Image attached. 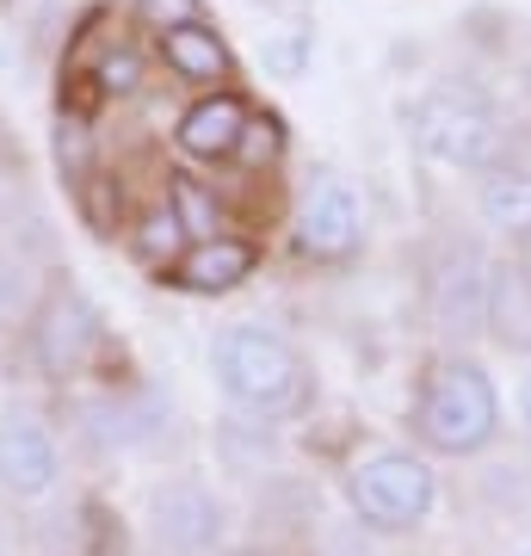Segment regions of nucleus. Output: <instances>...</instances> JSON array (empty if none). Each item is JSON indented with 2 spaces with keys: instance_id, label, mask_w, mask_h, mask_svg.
Instances as JSON below:
<instances>
[{
  "instance_id": "obj_12",
  "label": "nucleus",
  "mask_w": 531,
  "mask_h": 556,
  "mask_svg": "<svg viewBox=\"0 0 531 556\" xmlns=\"http://www.w3.org/2000/svg\"><path fill=\"white\" fill-rule=\"evenodd\" d=\"M155 50L179 80H192V87H204V93H211V87H236V50H229V38H223L211 20L161 31Z\"/></svg>"
},
{
  "instance_id": "obj_14",
  "label": "nucleus",
  "mask_w": 531,
  "mask_h": 556,
  "mask_svg": "<svg viewBox=\"0 0 531 556\" xmlns=\"http://www.w3.org/2000/svg\"><path fill=\"white\" fill-rule=\"evenodd\" d=\"M167 211L179 217V229L192 241H217V236H236L229 229V217H223V204H217V192L204 186V179H192L186 167H174L167 174Z\"/></svg>"
},
{
  "instance_id": "obj_20",
  "label": "nucleus",
  "mask_w": 531,
  "mask_h": 556,
  "mask_svg": "<svg viewBox=\"0 0 531 556\" xmlns=\"http://www.w3.org/2000/svg\"><path fill=\"white\" fill-rule=\"evenodd\" d=\"M513 427L531 439V365L519 371V383H513Z\"/></svg>"
},
{
  "instance_id": "obj_9",
  "label": "nucleus",
  "mask_w": 531,
  "mask_h": 556,
  "mask_svg": "<svg viewBox=\"0 0 531 556\" xmlns=\"http://www.w3.org/2000/svg\"><path fill=\"white\" fill-rule=\"evenodd\" d=\"M62 482V452L56 433L38 415H0V495L7 501H43Z\"/></svg>"
},
{
  "instance_id": "obj_4",
  "label": "nucleus",
  "mask_w": 531,
  "mask_h": 556,
  "mask_svg": "<svg viewBox=\"0 0 531 556\" xmlns=\"http://www.w3.org/2000/svg\"><path fill=\"white\" fill-rule=\"evenodd\" d=\"M346 507L365 532H420L439 507V477L420 452H365L346 470Z\"/></svg>"
},
{
  "instance_id": "obj_5",
  "label": "nucleus",
  "mask_w": 531,
  "mask_h": 556,
  "mask_svg": "<svg viewBox=\"0 0 531 556\" xmlns=\"http://www.w3.org/2000/svg\"><path fill=\"white\" fill-rule=\"evenodd\" d=\"M99 340H105V321H99L93 298L80 291V285H68V278H56L50 291H43L38 316H31V358H38L43 378H80L87 365H93Z\"/></svg>"
},
{
  "instance_id": "obj_19",
  "label": "nucleus",
  "mask_w": 531,
  "mask_h": 556,
  "mask_svg": "<svg viewBox=\"0 0 531 556\" xmlns=\"http://www.w3.org/2000/svg\"><path fill=\"white\" fill-rule=\"evenodd\" d=\"M285 155V118L278 112H254V124H248V137H241V155L236 161H254V167H266V161Z\"/></svg>"
},
{
  "instance_id": "obj_6",
  "label": "nucleus",
  "mask_w": 531,
  "mask_h": 556,
  "mask_svg": "<svg viewBox=\"0 0 531 556\" xmlns=\"http://www.w3.org/2000/svg\"><path fill=\"white\" fill-rule=\"evenodd\" d=\"M494 266L476 241H439L427 260V309L445 334H482L494 309Z\"/></svg>"
},
{
  "instance_id": "obj_17",
  "label": "nucleus",
  "mask_w": 531,
  "mask_h": 556,
  "mask_svg": "<svg viewBox=\"0 0 531 556\" xmlns=\"http://www.w3.org/2000/svg\"><path fill=\"white\" fill-rule=\"evenodd\" d=\"M56 167L68 186L93 179V137H87V118H62L56 124Z\"/></svg>"
},
{
  "instance_id": "obj_21",
  "label": "nucleus",
  "mask_w": 531,
  "mask_h": 556,
  "mask_svg": "<svg viewBox=\"0 0 531 556\" xmlns=\"http://www.w3.org/2000/svg\"><path fill=\"white\" fill-rule=\"evenodd\" d=\"M519 273H526V285H531V241H526V260H519Z\"/></svg>"
},
{
  "instance_id": "obj_16",
  "label": "nucleus",
  "mask_w": 531,
  "mask_h": 556,
  "mask_svg": "<svg viewBox=\"0 0 531 556\" xmlns=\"http://www.w3.org/2000/svg\"><path fill=\"white\" fill-rule=\"evenodd\" d=\"M87 80H93V100H137L142 87H149V56H142L137 43H112L87 68Z\"/></svg>"
},
{
  "instance_id": "obj_22",
  "label": "nucleus",
  "mask_w": 531,
  "mask_h": 556,
  "mask_svg": "<svg viewBox=\"0 0 531 556\" xmlns=\"http://www.w3.org/2000/svg\"><path fill=\"white\" fill-rule=\"evenodd\" d=\"M285 7H309V0H285Z\"/></svg>"
},
{
  "instance_id": "obj_10",
  "label": "nucleus",
  "mask_w": 531,
  "mask_h": 556,
  "mask_svg": "<svg viewBox=\"0 0 531 556\" xmlns=\"http://www.w3.org/2000/svg\"><path fill=\"white\" fill-rule=\"evenodd\" d=\"M248 124H254V105L241 100L236 87H211V93H198L174 124V142L186 161H204V167H223V161L241 155V137H248Z\"/></svg>"
},
{
  "instance_id": "obj_2",
  "label": "nucleus",
  "mask_w": 531,
  "mask_h": 556,
  "mask_svg": "<svg viewBox=\"0 0 531 556\" xmlns=\"http://www.w3.org/2000/svg\"><path fill=\"white\" fill-rule=\"evenodd\" d=\"M507 427L489 365L470 353H433L414 383V439L433 457H482Z\"/></svg>"
},
{
  "instance_id": "obj_15",
  "label": "nucleus",
  "mask_w": 531,
  "mask_h": 556,
  "mask_svg": "<svg viewBox=\"0 0 531 556\" xmlns=\"http://www.w3.org/2000/svg\"><path fill=\"white\" fill-rule=\"evenodd\" d=\"M186 248H192V236L179 229V217L167 211V199L149 204V211H142V217L130 223V254H137L142 266H155L161 278L174 273V260L186 254Z\"/></svg>"
},
{
  "instance_id": "obj_13",
  "label": "nucleus",
  "mask_w": 531,
  "mask_h": 556,
  "mask_svg": "<svg viewBox=\"0 0 531 556\" xmlns=\"http://www.w3.org/2000/svg\"><path fill=\"white\" fill-rule=\"evenodd\" d=\"M476 217L489 223L494 236L531 241V167L507 161V167L476 179Z\"/></svg>"
},
{
  "instance_id": "obj_3",
  "label": "nucleus",
  "mask_w": 531,
  "mask_h": 556,
  "mask_svg": "<svg viewBox=\"0 0 531 556\" xmlns=\"http://www.w3.org/2000/svg\"><path fill=\"white\" fill-rule=\"evenodd\" d=\"M408 142L452 174H494L513 161V118L476 80H433L408 105Z\"/></svg>"
},
{
  "instance_id": "obj_8",
  "label": "nucleus",
  "mask_w": 531,
  "mask_h": 556,
  "mask_svg": "<svg viewBox=\"0 0 531 556\" xmlns=\"http://www.w3.org/2000/svg\"><path fill=\"white\" fill-rule=\"evenodd\" d=\"M149 532L167 556H217L223 532H229V507L211 482L198 477H174L155 482L149 495Z\"/></svg>"
},
{
  "instance_id": "obj_7",
  "label": "nucleus",
  "mask_w": 531,
  "mask_h": 556,
  "mask_svg": "<svg viewBox=\"0 0 531 556\" xmlns=\"http://www.w3.org/2000/svg\"><path fill=\"white\" fill-rule=\"evenodd\" d=\"M291 248L303 260H321V266H340L365 248V204L340 174H321L303 186V199L291 211Z\"/></svg>"
},
{
  "instance_id": "obj_1",
  "label": "nucleus",
  "mask_w": 531,
  "mask_h": 556,
  "mask_svg": "<svg viewBox=\"0 0 531 556\" xmlns=\"http://www.w3.org/2000/svg\"><path fill=\"white\" fill-rule=\"evenodd\" d=\"M211 378L254 420H303L315 408V365L266 321H229L211 340Z\"/></svg>"
},
{
  "instance_id": "obj_23",
  "label": "nucleus",
  "mask_w": 531,
  "mask_h": 556,
  "mask_svg": "<svg viewBox=\"0 0 531 556\" xmlns=\"http://www.w3.org/2000/svg\"><path fill=\"white\" fill-rule=\"evenodd\" d=\"M519 556H531V544H526V551H519Z\"/></svg>"
},
{
  "instance_id": "obj_24",
  "label": "nucleus",
  "mask_w": 531,
  "mask_h": 556,
  "mask_svg": "<svg viewBox=\"0 0 531 556\" xmlns=\"http://www.w3.org/2000/svg\"><path fill=\"white\" fill-rule=\"evenodd\" d=\"M241 556H260V551H241Z\"/></svg>"
},
{
  "instance_id": "obj_11",
  "label": "nucleus",
  "mask_w": 531,
  "mask_h": 556,
  "mask_svg": "<svg viewBox=\"0 0 531 556\" xmlns=\"http://www.w3.org/2000/svg\"><path fill=\"white\" fill-rule=\"evenodd\" d=\"M254 266H260V248L248 236H217V241H192L174 260L167 285L192 291V298H229V291H241L254 278Z\"/></svg>"
},
{
  "instance_id": "obj_25",
  "label": "nucleus",
  "mask_w": 531,
  "mask_h": 556,
  "mask_svg": "<svg viewBox=\"0 0 531 556\" xmlns=\"http://www.w3.org/2000/svg\"><path fill=\"white\" fill-rule=\"evenodd\" d=\"M0 217H7V204H0Z\"/></svg>"
},
{
  "instance_id": "obj_18",
  "label": "nucleus",
  "mask_w": 531,
  "mask_h": 556,
  "mask_svg": "<svg viewBox=\"0 0 531 556\" xmlns=\"http://www.w3.org/2000/svg\"><path fill=\"white\" fill-rule=\"evenodd\" d=\"M130 20L161 38V31H174V25L204 20V0H130Z\"/></svg>"
}]
</instances>
